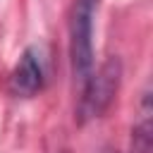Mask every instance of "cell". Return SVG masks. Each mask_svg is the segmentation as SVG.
<instances>
[{"instance_id": "cell-1", "label": "cell", "mask_w": 153, "mask_h": 153, "mask_svg": "<svg viewBox=\"0 0 153 153\" xmlns=\"http://www.w3.org/2000/svg\"><path fill=\"white\" fill-rule=\"evenodd\" d=\"M100 0H74L69 14V60L79 88L93 72V22Z\"/></svg>"}, {"instance_id": "cell-2", "label": "cell", "mask_w": 153, "mask_h": 153, "mask_svg": "<svg viewBox=\"0 0 153 153\" xmlns=\"http://www.w3.org/2000/svg\"><path fill=\"white\" fill-rule=\"evenodd\" d=\"M122 81V60L108 57L98 69L91 72L86 84L81 86V100H79V122L96 120L105 115V110L112 105L117 88Z\"/></svg>"}, {"instance_id": "cell-3", "label": "cell", "mask_w": 153, "mask_h": 153, "mask_svg": "<svg viewBox=\"0 0 153 153\" xmlns=\"http://www.w3.org/2000/svg\"><path fill=\"white\" fill-rule=\"evenodd\" d=\"M43 79H45V69H43L41 50L36 45H29L10 74V91L17 98H31L43 88Z\"/></svg>"}, {"instance_id": "cell-4", "label": "cell", "mask_w": 153, "mask_h": 153, "mask_svg": "<svg viewBox=\"0 0 153 153\" xmlns=\"http://www.w3.org/2000/svg\"><path fill=\"white\" fill-rule=\"evenodd\" d=\"M105 153H117V151H112V148H108V151H105Z\"/></svg>"}]
</instances>
